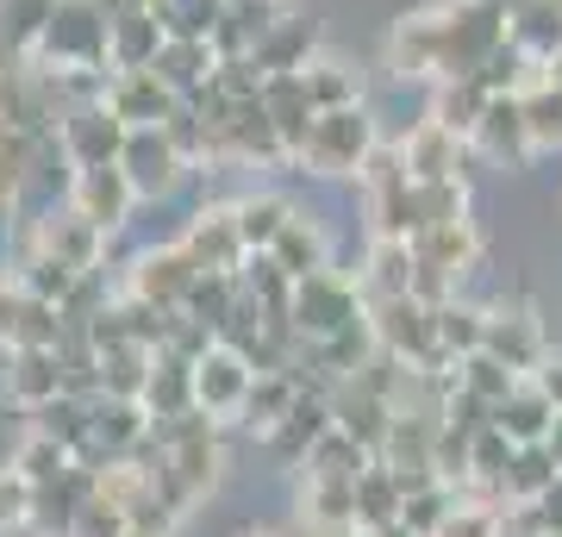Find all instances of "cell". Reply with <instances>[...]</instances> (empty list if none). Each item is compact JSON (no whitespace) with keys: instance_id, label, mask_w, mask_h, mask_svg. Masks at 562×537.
<instances>
[{"instance_id":"f907efd6","label":"cell","mask_w":562,"mask_h":537,"mask_svg":"<svg viewBox=\"0 0 562 537\" xmlns=\"http://www.w3.org/2000/svg\"><path fill=\"white\" fill-rule=\"evenodd\" d=\"M269 7H281V0H269Z\"/></svg>"},{"instance_id":"f6af8a7d","label":"cell","mask_w":562,"mask_h":537,"mask_svg":"<svg viewBox=\"0 0 562 537\" xmlns=\"http://www.w3.org/2000/svg\"><path fill=\"white\" fill-rule=\"evenodd\" d=\"M531 381H538V394L562 413V350H543V362L531 369Z\"/></svg>"},{"instance_id":"7bdbcfd3","label":"cell","mask_w":562,"mask_h":537,"mask_svg":"<svg viewBox=\"0 0 562 537\" xmlns=\"http://www.w3.org/2000/svg\"><path fill=\"white\" fill-rule=\"evenodd\" d=\"M69 537H125V513L113 506V500L88 494L81 513H76V525H69Z\"/></svg>"},{"instance_id":"3957f363","label":"cell","mask_w":562,"mask_h":537,"mask_svg":"<svg viewBox=\"0 0 562 537\" xmlns=\"http://www.w3.org/2000/svg\"><path fill=\"white\" fill-rule=\"evenodd\" d=\"M362 288L350 269H313V276H301L294 288H288V332H294V344H319L331 338V332H344L350 318H362Z\"/></svg>"},{"instance_id":"d4e9b609","label":"cell","mask_w":562,"mask_h":537,"mask_svg":"<svg viewBox=\"0 0 562 537\" xmlns=\"http://www.w3.org/2000/svg\"><path fill=\"white\" fill-rule=\"evenodd\" d=\"M294 394H301V376L294 369H269V376H250V394H244L238 406V432H250V438H269L281 418H288V406H294Z\"/></svg>"},{"instance_id":"44dd1931","label":"cell","mask_w":562,"mask_h":537,"mask_svg":"<svg viewBox=\"0 0 562 537\" xmlns=\"http://www.w3.org/2000/svg\"><path fill=\"white\" fill-rule=\"evenodd\" d=\"M162 51V25L150 7H113L106 13V76L113 69H150Z\"/></svg>"},{"instance_id":"4fadbf2b","label":"cell","mask_w":562,"mask_h":537,"mask_svg":"<svg viewBox=\"0 0 562 537\" xmlns=\"http://www.w3.org/2000/svg\"><path fill=\"white\" fill-rule=\"evenodd\" d=\"M394 157H401L406 181H462L469 176V144L438 120H419L394 144Z\"/></svg>"},{"instance_id":"5b68a950","label":"cell","mask_w":562,"mask_h":537,"mask_svg":"<svg viewBox=\"0 0 562 537\" xmlns=\"http://www.w3.org/2000/svg\"><path fill=\"white\" fill-rule=\"evenodd\" d=\"M120 176L132 181V194L138 200H169L194 169H188V157L169 144L162 125H132L125 144H120Z\"/></svg>"},{"instance_id":"2e32d148","label":"cell","mask_w":562,"mask_h":537,"mask_svg":"<svg viewBox=\"0 0 562 537\" xmlns=\"http://www.w3.org/2000/svg\"><path fill=\"white\" fill-rule=\"evenodd\" d=\"M7 357V369H0V394H7V406L13 413H38V406H50V400L63 394V357L57 350H0Z\"/></svg>"},{"instance_id":"4dcf8cb0","label":"cell","mask_w":562,"mask_h":537,"mask_svg":"<svg viewBox=\"0 0 562 537\" xmlns=\"http://www.w3.org/2000/svg\"><path fill=\"white\" fill-rule=\"evenodd\" d=\"M562 469H557V457L543 450V444H519L513 457H506V469H501V506H525V500H538L550 481H557Z\"/></svg>"},{"instance_id":"9c48e42d","label":"cell","mask_w":562,"mask_h":537,"mask_svg":"<svg viewBox=\"0 0 562 537\" xmlns=\"http://www.w3.org/2000/svg\"><path fill=\"white\" fill-rule=\"evenodd\" d=\"M194 281H201V269L181 257V244H144L138 257L125 262V294L157 306V313H181Z\"/></svg>"},{"instance_id":"681fc988","label":"cell","mask_w":562,"mask_h":537,"mask_svg":"<svg viewBox=\"0 0 562 537\" xmlns=\"http://www.w3.org/2000/svg\"><path fill=\"white\" fill-rule=\"evenodd\" d=\"M350 537H406L401 525H382V532H350Z\"/></svg>"},{"instance_id":"60d3db41","label":"cell","mask_w":562,"mask_h":537,"mask_svg":"<svg viewBox=\"0 0 562 537\" xmlns=\"http://www.w3.org/2000/svg\"><path fill=\"white\" fill-rule=\"evenodd\" d=\"M69 450H63V444H50L44 438V432H32V425H25V438H20V450H13V476L20 481H32V488H38V481H57L63 469H69Z\"/></svg>"},{"instance_id":"ab89813d","label":"cell","mask_w":562,"mask_h":537,"mask_svg":"<svg viewBox=\"0 0 562 537\" xmlns=\"http://www.w3.org/2000/svg\"><path fill=\"white\" fill-rule=\"evenodd\" d=\"M220 7H225V0H150L162 38H206L213 20H220Z\"/></svg>"},{"instance_id":"1f68e13d","label":"cell","mask_w":562,"mask_h":537,"mask_svg":"<svg viewBox=\"0 0 562 537\" xmlns=\"http://www.w3.org/2000/svg\"><path fill=\"white\" fill-rule=\"evenodd\" d=\"M450 506H457V488L443 476H425V481H406V500H401V525L406 537H438V525L450 518Z\"/></svg>"},{"instance_id":"6da1fadb","label":"cell","mask_w":562,"mask_h":537,"mask_svg":"<svg viewBox=\"0 0 562 537\" xmlns=\"http://www.w3.org/2000/svg\"><path fill=\"white\" fill-rule=\"evenodd\" d=\"M382 144L375 132V113L350 100V107H331V113H313L301 150H294V169L319 181H357V169L369 163V150Z\"/></svg>"},{"instance_id":"8992f818","label":"cell","mask_w":562,"mask_h":537,"mask_svg":"<svg viewBox=\"0 0 562 537\" xmlns=\"http://www.w3.org/2000/svg\"><path fill=\"white\" fill-rule=\"evenodd\" d=\"M32 250H44V257H57L69 276H94L106 262V232H94V225L81 220V213H69V206H44V213H32V225L20 232Z\"/></svg>"},{"instance_id":"8d00e7d4","label":"cell","mask_w":562,"mask_h":537,"mask_svg":"<svg viewBox=\"0 0 562 537\" xmlns=\"http://www.w3.org/2000/svg\"><path fill=\"white\" fill-rule=\"evenodd\" d=\"M32 432H44L50 444H63V450L81 462V450H88V400L57 394L50 406H38V413H32Z\"/></svg>"},{"instance_id":"d6986e66","label":"cell","mask_w":562,"mask_h":537,"mask_svg":"<svg viewBox=\"0 0 562 537\" xmlns=\"http://www.w3.org/2000/svg\"><path fill=\"white\" fill-rule=\"evenodd\" d=\"M138 406H144V418H150V425L194 413V362L176 357V350H150V369H144Z\"/></svg>"},{"instance_id":"52a82bcc","label":"cell","mask_w":562,"mask_h":537,"mask_svg":"<svg viewBox=\"0 0 562 537\" xmlns=\"http://www.w3.org/2000/svg\"><path fill=\"white\" fill-rule=\"evenodd\" d=\"M482 350L501 369L513 376H531L550 350V332H543V318L531 300H501V306H487V325H482Z\"/></svg>"},{"instance_id":"d6a6232c","label":"cell","mask_w":562,"mask_h":537,"mask_svg":"<svg viewBox=\"0 0 562 537\" xmlns=\"http://www.w3.org/2000/svg\"><path fill=\"white\" fill-rule=\"evenodd\" d=\"M519 120H525V138H531V150H562V94L550 88L543 76H531L519 88Z\"/></svg>"},{"instance_id":"74e56055","label":"cell","mask_w":562,"mask_h":537,"mask_svg":"<svg viewBox=\"0 0 562 537\" xmlns=\"http://www.w3.org/2000/svg\"><path fill=\"white\" fill-rule=\"evenodd\" d=\"M438 537H506V506L487 494H462L457 488V506L438 525Z\"/></svg>"},{"instance_id":"ba28073f","label":"cell","mask_w":562,"mask_h":537,"mask_svg":"<svg viewBox=\"0 0 562 537\" xmlns=\"http://www.w3.org/2000/svg\"><path fill=\"white\" fill-rule=\"evenodd\" d=\"M250 362H244V350H232V344H206L201 357H194V413H206L213 425H238V406L244 394H250Z\"/></svg>"},{"instance_id":"9a60e30c","label":"cell","mask_w":562,"mask_h":537,"mask_svg":"<svg viewBox=\"0 0 562 537\" xmlns=\"http://www.w3.org/2000/svg\"><path fill=\"white\" fill-rule=\"evenodd\" d=\"M101 107L125 125V132H132V125H162L181 107V94H176V88H162L150 69H113L106 88H101Z\"/></svg>"},{"instance_id":"b9f144b4","label":"cell","mask_w":562,"mask_h":537,"mask_svg":"<svg viewBox=\"0 0 562 537\" xmlns=\"http://www.w3.org/2000/svg\"><path fill=\"white\" fill-rule=\"evenodd\" d=\"M44 13H50V0H0V51L25 57L32 38H38Z\"/></svg>"},{"instance_id":"836d02e7","label":"cell","mask_w":562,"mask_h":537,"mask_svg":"<svg viewBox=\"0 0 562 537\" xmlns=\"http://www.w3.org/2000/svg\"><path fill=\"white\" fill-rule=\"evenodd\" d=\"M301 88H306V100H313V113H331V107H350V100H362L357 69H350V63H338V57L301 63Z\"/></svg>"},{"instance_id":"277c9868","label":"cell","mask_w":562,"mask_h":537,"mask_svg":"<svg viewBox=\"0 0 562 537\" xmlns=\"http://www.w3.org/2000/svg\"><path fill=\"white\" fill-rule=\"evenodd\" d=\"M369 338L375 350L406 369H443L438 362V338H431V306L413 294H387V300H369Z\"/></svg>"},{"instance_id":"bcb514c9","label":"cell","mask_w":562,"mask_h":537,"mask_svg":"<svg viewBox=\"0 0 562 537\" xmlns=\"http://www.w3.org/2000/svg\"><path fill=\"white\" fill-rule=\"evenodd\" d=\"M543 450H550V457H557V469H562V413L550 418V432H543Z\"/></svg>"},{"instance_id":"30bf717a","label":"cell","mask_w":562,"mask_h":537,"mask_svg":"<svg viewBox=\"0 0 562 537\" xmlns=\"http://www.w3.org/2000/svg\"><path fill=\"white\" fill-rule=\"evenodd\" d=\"M57 150L69 157V169H101V163H120V144H125V125L106 113L101 100H76L57 113Z\"/></svg>"},{"instance_id":"484cf974","label":"cell","mask_w":562,"mask_h":537,"mask_svg":"<svg viewBox=\"0 0 562 537\" xmlns=\"http://www.w3.org/2000/svg\"><path fill=\"white\" fill-rule=\"evenodd\" d=\"M482 325H487V306H475V300H462V294H450V300L431 306V338H438L443 369L482 350Z\"/></svg>"},{"instance_id":"d590c367","label":"cell","mask_w":562,"mask_h":537,"mask_svg":"<svg viewBox=\"0 0 562 537\" xmlns=\"http://www.w3.org/2000/svg\"><path fill=\"white\" fill-rule=\"evenodd\" d=\"M462 213H469V181H413V194H406L413 232L443 225V220H462Z\"/></svg>"},{"instance_id":"7402d4cb","label":"cell","mask_w":562,"mask_h":537,"mask_svg":"<svg viewBox=\"0 0 562 537\" xmlns=\"http://www.w3.org/2000/svg\"><path fill=\"white\" fill-rule=\"evenodd\" d=\"M401 500H406V481L387 469V462H362L357 469V488H350V532H382L401 518Z\"/></svg>"},{"instance_id":"c3c4849f","label":"cell","mask_w":562,"mask_h":537,"mask_svg":"<svg viewBox=\"0 0 562 537\" xmlns=\"http://www.w3.org/2000/svg\"><path fill=\"white\" fill-rule=\"evenodd\" d=\"M238 537H281V532H276V525H244Z\"/></svg>"},{"instance_id":"ffe728a7","label":"cell","mask_w":562,"mask_h":537,"mask_svg":"<svg viewBox=\"0 0 562 537\" xmlns=\"http://www.w3.org/2000/svg\"><path fill=\"white\" fill-rule=\"evenodd\" d=\"M350 488H357V481L301 469V500H294L301 532L306 537H350Z\"/></svg>"},{"instance_id":"7dc6e473","label":"cell","mask_w":562,"mask_h":537,"mask_svg":"<svg viewBox=\"0 0 562 537\" xmlns=\"http://www.w3.org/2000/svg\"><path fill=\"white\" fill-rule=\"evenodd\" d=\"M538 76H543V81H550V88H557V94H562V51H557V57H550V63H538Z\"/></svg>"},{"instance_id":"e575fe53","label":"cell","mask_w":562,"mask_h":537,"mask_svg":"<svg viewBox=\"0 0 562 537\" xmlns=\"http://www.w3.org/2000/svg\"><path fill=\"white\" fill-rule=\"evenodd\" d=\"M482 88L469 76H450V81H431V113L425 120H438V125H450L462 144H469V132H475V120H482Z\"/></svg>"},{"instance_id":"7c38bea8","label":"cell","mask_w":562,"mask_h":537,"mask_svg":"<svg viewBox=\"0 0 562 537\" xmlns=\"http://www.w3.org/2000/svg\"><path fill=\"white\" fill-rule=\"evenodd\" d=\"M176 244H181V257L194 262L201 276H238L244 244H238V225H232V200H206V206H194Z\"/></svg>"},{"instance_id":"8fae6325","label":"cell","mask_w":562,"mask_h":537,"mask_svg":"<svg viewBox=\"0 0 562 537\" xmlns=\"http://www.w3.org/2000/svg\"><path fill=\"white\" fill-rule=\"evenodd\" d=\"M63 206H69V213H81L94 232H106V238H113V232H125V225H132L138 194H132V181L120 176V163H101V169H76V176H69Z\"/></svg>"},{"instance_id":"f1b7e54d","label":"cell","mask_w":562,"mask_h":537,"mask_svg":"<svg viewBox=\"0 0 562 537\" xmlns=\"http://www.w3.org/2000/svg\"><path fill=\"white\" fill-rule=\"evenodd\" d=\"M288 213H294V200L276 194V188H257V194L232 200V225H238L244 257H250V250H269V244H276V232L288 225Z\"/></svg>"},{"instance_id":"ee69618b","label":"cell","mask_w":562,"mask_h":537,"mask_svg":"<svg viewBox=\"0 0 562 537\" xmlns=\"http://www.w3.org/2000/svg\"><path fill=\"white\" fill-rule=\"evenodd\" d=\"M25 513H32V481H20L13 469H0V537H20Z\"/></svg>"},{"instance_id":"e0dca14e","label":"cell","mask_w":562,"mask_h":537,"mask_svg":"<svg viewBox=\"0 0 562 537\" xmlns=\"http://www.w3.org/2000/svg\"><path fill=\"white\" fill-rule=\"evenodd\" d=\"M88 494H94V469H88V462H69L57 481H38V488H32L25 532L32 537H69V525H76V513H81Z\"/></svg>"},{"instance_id":"83f0119b","label":"cell","mask_w":562,"mask_h":537,"mask_svg":"<svg viewBox=\"0 0 562 537\" xmlns=\"http://www.w3.org/2000/svg\"><path fill=\"white\" fill-rule=\"evenodd\" d=\"M313 44H319V25H313V20L276 13L269 32L257 38V51H250V63H257L262 76H269V69H301V63H313Z\"/></svg>"},{"instance_id":"f546056e","label":"cell","mask_w":562,"mask_h":537,"mask_svg":"<svg viewBox=\"0 0 562 537\" xmlns=\"http://www.w3.org/2000/svg\"><path fill=\"white\" fill-rule=\"evenodd\" d=\"M357 288H362V300L406 294V288H413V250H406V238H369V257H362V269H357Z\"/></svg>"},{"instance_id":"603a6c76","label":"cell","mask_w":562,"mask_h":537,"mask_svg":"<svg viewBox=\"0 0 562 537\" xmlns=\"http://www.w3.org/2000/svg\"><path fill=\"white\" fill-rule=\"evenodd\" d=\"M269 262H276L288 281L313 276V269H331V238H325V225L313 220V213H288V225L276 232V244H269Z\"/></svg>"},{"instance_id":"ac0fdd59","label":"cell","mask_w":562,"mask_h":537,"mask_svg":"<svg viewBox=\"0 0 562 537\" xmlns=\"http://www.w3.org/2000/svg\"><path fill=\"white\" fill-rule=\"evenodd\" d=\"M331 432V406H325V388H313V381H301V394H294V406H288V418H281L276 432H269V457L288 462V469H301V457L313 450V444Z\"/></svg>"},{"instance_id":"4316f807","label":"cell","mask_w":562,"mask_h":537,"mask_svg":"<svg viewBox=\"0 0 562 537\" xmlns=\"http://www.w3.org/2000/svg\"><path fill=\"white\" fill-rule=\"evenodd\" d=\"M213 44L206 38H162V51L150 57V76L162 81V88H176L181 100H194L206 88V76H213Z\"/></svg>"},{"instance_id":"f35d334b","label":"cell","mask_w":562,"mask_h":537,"mask_svg":"<svg viewBox=\"0 0 562 537\" xmlns=\"http://www.w3.org/2000/svg\"><path fill=\"white\" fill-rule=\"evenodd\" d=\"M450 381H457L469 400L494 406V400H506V394H513V381H525V376H513V369H501V362L487 357V350H475V357L450 362Z\"/></svg>"},{"instance_id":"cb8c5ba5","label":"cell","mask_w":562,"mask_h":537,"mask_svg":"<svg viewBox=\"0 0 562 537\" xmlns=\"http://www.w3.org/2000/svg\"><path fill=\"white\" fill-rule=\"evenodd\" d=\"M550 418H557V406H550V400L538 394V381H531V376L513 381V394L487 406V425H494V432H501V438L513 444V450H519V444H543Z\"/></svg>"},{"instance_id":"7a4b0ae2","label":"cell","mask_w":562,"mask_h":537,"mask_svg":"<svg viewBox=\"0 0 562 537\" xmlns=\"http://www.w3.org/2000/svg\"><path fill=\"white\" fill-rule=\"evenodd\" d=\"M406 250H413V288L406 294L438 306V300H450L462 281L475 276V262H482V225L469 220V213L443 220V225H425V232L406 238Z\"/></svg>"},{"instance_id":"5bb4252c","label":"cell","mask_w":562,"mask_h":537,"mask_svg":"<svg viewBox=\"0 0 562 537\" xmlns=\"http://www.w3.org/2000/svg\"><path fill=\"white\" fill-rule=\"evenodd\" d=\"M469 157H487L501 169H525L538 157L531 138H525V120H519V94H487L482 100V120L469 132Z\"/></svg>"}]
</instances>
